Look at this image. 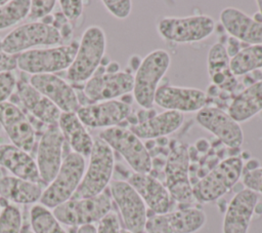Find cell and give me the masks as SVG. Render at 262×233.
Here are the masks:
<instances>
[{
    "instance_id": "24",
    "label": "cell",
    "mask_w": 262,
    "mask_h": 233,
    "mask_svg": "<svg viewBox=\"0 0 262 233\" xmlns=\"http://www.w3.org/2000/svg\"><path fill=\"white\" fill-rule=\"evenodd\" d=\"M16 92L23 106L36 119L48 125L57 124L61 111L29 82L18 81L16 83Z\"/></svg>"
},
{
    "instance_id": "15",
    "label": "cell",
    "mask_w": 262,
    "mask_h": 233,
    "mask_svg": "<svg viewBox=\"0 0 262 233\" xmlns=\"http://www.w3.org/2000/svg\"><path fill=\"white\" fill-rule=\"evenodd\" d=\"M196 122L229 148H239L244 142L241 124L228 112L218 107H205L195 115Z\"/></svg>"
},
{
    "instance_id": "17",
    "label": "cell",
    "mask_w": 262,
    "mask_h": 233,
    "mask_svg": "<svg viewBox=\"0 0 262 233\" xmlns=\"http://www.w3.org/2000/svg\"><path fill=\"white\" fill-rule=\"evenodd\" d=\"M64 139L57 126L49 125L38 145L36 164L43 184H49L56 176L62 162Z\"/></svg>"
},
{
    "instance_id": "32",
    "label": "cell",
    "mask_w": 262,
    "mask_h": 233,
    "mask_svg": "<svg viewBox=\"0 0 262 233\" xmlns=\"http://www.w3.org/2000/svg\"><path fill=\"white\" fill-rule=\"evenodd\" d=\"M30 227L34 233H68L53 212L42 204L32 206Z\"/></svg>"
},
{
    "instance_id": "38",
    "label": "cell",
    "mask_w": 262,
    "mask_h": 233,
    "mask_svg": "<svg viewBox=\"0 0 262 233\" xmlns=\"http://www.w3.org/2000/svg\"><path fill=\"white\" fill-rule=\"evenodd\" d=\"M58 4L61 9V13L69 22L77 21L83 12V1H74V0H61L58 1Z\"/></svg>"
},
{
    "instance_id": "45",
    "label": "cell",
    "mask_w": 262,
    "mask_h": 233,
    "mask_svg": "<svg viewBox=\"0 0 262 233\" xmlns=\"http://www.w3.org/2000/svg\"><path fill=\"white\" fill-rule=\"evenodd\" d=\"M121 233H131V232H130V231H128V230H126V229H122Z\"/></svg>"
},
{
    "instance_id": "36",
    "label": "cell",
    "mask_w": 262,
    "mask_h": 233,
    "mask_svg": "<svg viewBox=\"0 0 262 233\" xmlns=\"http://www.w3.org/2000/svg\"><path fill=\"white\" fill-rule=\"evenodd\" d=\"M102 4L113 16L119 20L127 18L132 9V1L130 0H103Z\"/></svg>"
},
{
    "instance_id": "5",
    "label": "cell",
    "mask_w": 262,
    "mask_h": 233,
    "mask_svg": "<svg viewBox=\"0 0 262 233\" xmlns=\"http://www.w3.org/2000/svg\"><path fill=\"white\" fill-rule=\"evenodd\" d=\"M112 210L110 189L88 198H71L57 205L52 212L60 224L80 227L98 223Z\"/></svg>"
},
{
    "instance_id": "19",
    "label": "cell",
    "mask_w": 262,
    "mask_h": 233,
    "mask_svg": "<svg viewBox=\"0 0 262 233\" xmlns=\"http://www.w3.org/2000/svg\"><path fill=\"white\" fill-rule=\"evenodd\" d=\"M29 83L49 99L61 113H76L81 107L75 89L55 74L32 75Z\"/></svg>"
},
{
    "instance_id": "35",
    "label": "cell",
    "mask_w": 262,
    "mask_h": 233,
    "mask_svg": "<svg viewBox=\"0 0 262 233\" xmlns=\"http://www.w3.org/2000/svg\"><path fill=\"white\" fill-rule=\"evenodd\" d=\"M56 3L57 2L54 0L31 1L27 18L31 22H39V20H42L51 13Z\"/></svg>"
},
{
    "instance_id": "16",
    "label": "cell",
    "mask_w": 262,
    "mask_h": 233,
    "mask_svg": "<svg viewBox=\"0 0 262 233\" xmlns=\"http://www.w3.org/2000/svg\"><path fill=\"white\" fill-rule=\"evenodd\" d=\"M81 122L90 128L119 126L131 114V105L121 100L91 103L81 106L76 112Z\"/></svg>"
},
{
    "instance_id": "27",
    "label": "cell",
    "mask_w": 262,
    "mask_h": 233,
    "mask_svg": "<svg viewBox=\"0 0 262 233\" xmlns=\"http://www.w3.org/2000/svg\"><path fill=\"white\" fill-rule=\"evenodd\" d=\"M207 67L209 77L216 87L227 91L234 90L237 81L230 70V57L222 43L216 42L210 47Z\"/></svg>"
},
{
    "instance_id": "8",
    "label": "cell",
    "mask_w": 262,
    "mask_h": 233,
    "mask_svg": "<svg viewBox=\"0 0 262 233\" xmlns=\"http://www.w3.org/2000/svg\"><path fill=\"white\" fill-rule=\"evenodd\" d=\"M165 186L173 201L190 205L195 200L189 181V152L180 142H173L165 164Z\"/></svg>"
},
{
    "instance_id": "46",
    "label": "cell",
    "mask_w": 262,
    "mask_h": 233,
    "mask_svg": "<svg viewBox=\"0 0 262 233\" xmlns=\"http://www.w3.org/2000/svg\"><path fill=\"white\" fill-rule=\"evenodd\" d=\"M1 210H2V209H1V203H0V212H1Z\"/></svg>"
},
{
    "instance_id": "6",
    "label": "cell",
    "mask_w": 262,
    "mask_h": 233,
    "mask_svg": "<svg viewBox=\"0 0 262 233\" xmlns=\"http://www.w3.org/2000/svg\"><path fill=\"white\" fill-rule=\"evenodd\" d=\"M85 172V158L75 152L69 153L61 162L55 178L44 189L40 202L54 208L73 197Z\"/></svg>"
},
{
    "instance_id": "3",
    "label": "cell",
    "mask_w": 262,
    "mask_h": 233,
    "mask_svg": "<svg viewBox=\"0 0 262 233\" xmlns=\"http://www.w3.org/2000/svg\"><path fill=\"white\" fill-rule=\"evenodd\" d=\"M170 64L171 56L165 49H155L140 62L134 75L132 92L135 102L141 108L146 110L152 108L159 83Z\"/></svg>"
},
{
    "instance_id": "23",
    "label": "cell",
    "mask_w": 262,
    "mask_h": 233,
    "mask_svg": "<svg viewBox=\"0 0 262 233\" xmlns=\"http://www.w3.org/2000/svg\"><path fill=\"white\" fill-rule=\"evenodd\" d=\"M220 22L230 37L248 43L262 44V23L235 7H225L220 12Z\"/></svg>"
},
{
    "instance_id": "29",
    "label": "cell",
    "mask_w": 262,
    "mask_h": 233,
    "mask_svg": "<svg viewBox=\"0 0 262 233\" xmlns=\"http://www.w3.org/2000/svg\"><path fill=\"white\" fill-rule=\"evenodd\" d=\"M44 189L41 184L14 176L0 178V197L16 204H31L40 200Z\"/></svg>"
},
{
    "instance_id": "37",
    "label": "cell",
    "mask_w": 262,
    "mask_h": 233,
    "mask_svg": "<svg viewBox=\"0 0 262 233\" xmlns=\"http://www.w3.org/2000/svg\"><path fill=\"white\" fill-rule=\"evenodd\" d=\"M243 184L246 189L255 193L262 194V167L257 166L247 170L243 174Z\"/></svg>"
},
{
    "instance_id": "2",
    "label": "cell",
    "mask_w": 262,
    "mask_h": 233,
    "mask_svg": "<svg viewBox=\"0 0 262 233\" xmlns=\"http://www.w3.org/2000/svg\"><path fill=\"white\" fill-rule=\"evenodd\" d=\"M114 166V151L101 139H95L88 166L72 198H88L102 193L111 183Z\"/></svg>"
},
{
    "instance_id": "11",
    "label": "cell",
    "mask_w": 262,
    "mask_h": 233,
    "mask_svg": "<svg viewBox=\"0 0 262 233\" xmlns=\"http://www.w3.org/2000/svg\"><path fill=\"white\" fill-rule=\"evenodd\" d=\"M159 35L174 43H193L205 40L215 31V21L205 14L184 17L166 16L157 25Z\"/></svg>"
},
{
    "instance_id": "34",
    "label": "cell",
    "mask_w": 262,
    "mask_h": 233,
    "mask_svg": "<svg viewBox=\"0 0 262 233\" xmlns=\"http://www.w3.org/2000/svg\"><path fill=\"white\" fill-rule=\"evenodd\" d=\"M21 227L23 218L19 208L7 204L0 212V233H20Z\"/></svg>"
},
{
    "instance_id": "4",
    "label": "cell",
    "mask_w": 262,
    "mask_h": 233,
    "mask_svg": "<svg viewBox=\"0 0 262 233\" xmlns=\"http://www.w3.org/2000/svg\"><path fill=\"white\" fill-rule=\"evenodd\" d=\"M243 170L242 158L232 156L222 160L192 186L194 200L209 203L221 198L238 182Z\"/></svg>"
},
{
    "instance_id": "42",
    "label": "cell",
    "mask_w": 262,
    "mask_h": 233,
    "mask_svg": "<svg viewBox=\"0 0 262 233\" xmlns=\"http://www.w3.org/2000/svg\"><path fill=\"white\" fill-rule=\"evenodd\" d=\"M76 233H96V227L93 224L78 227Z\"/></svg>"
},
{
    "instance_id": "26",
    "label": "cell",
    "mask_w": 262,
    "mask_h": 233,
    "mask_svg": "<svg viewBox=\"0 0 262 233\" xmlns=\"http://www.w3.org/2000/svg\"><path fill=\"white\" fill-rule=\"evenodd\" d=\"M0 166L6 168L12 176L33 183H43L36 160L26 151L14 145H0Z\"/></svg>"
},
{
    "instance_id": "28",
    "label": "cell",
    "mask_w": 262,
    "mask_h": 233,
    "mask_svg": "<svg viewBox=\"0 0 262 233\" xmlns=\"http://www.w3.org/2000/svg\"><path fill=\"white\" fill-rule=\"evenodd\" d=\"M57 126L73 152L89 157L94 140L89 134L86 126L81 122L76 113H61Z\"/></svg>"
},
{
    "instance_id": "44",
    "label": "cell",
    "mask_w": 262,
    "mask_h": 233,
    "mask_svg": "<svg viewBox=\"0 0 262 233\" xmlns=\"http://www.w3.org/2000/svg\"><path fill=\"white\" fill-rule=\"evenodd\" d=\"M256 3H257V6H258V8H259V13H260L261 16H262V0H259V1H257Z\"/></svg>"
},
{
    "instance_id": "31",
    "label": "cell",
    "mask_w": 262,
    "mask_h": 233,
    "mask_svg": "<svg viewBox=\"0 0 262 233\" xmlns=\"http://www.w3.org/2000/svg\"><path fill=\"white\" fill-rule=\"evenodd\" d=\"M262 68V44L243 47L230 59V70L236 76H243Z\"/></svg>"
},
{
    "instance_id": "7",
    "label": "cell",
    "mask_w": 262,
    "mask_h": 233,
    "mask_svg": "<svg viewBox=\"0 0 262 233\" xmlns=\"http://www.w3.org/2000/svg\"><path fill=\"white\" fill-rule=\"evenodd\" d=\"M78 48L77 42L46 48H34L16 55L17 68L31 75L55 74L68 70Z\"/></svg>"
},
{
    "instance_id": "1",
    "label": "cell",
    "mask_w": 262,
    "mask_h": 233,
    "mask_svg": "<svg viewBox=\"0 0 262 233\" xmlns=\"http://www.w3.org/2000/svg\"><path fill=\"white\" fill-rule=\"evenodd\" d=\"M106 48V37L102 28L88 27L78 43L71 66L67 70V79L74 83L86 82L99 68Z\"/></svg>"
},
{
    "instance_id": "25",
    "label": "cell",
    "mask_w": 262,
    "mask_h": 233,
    "mask_svg": "<svg viewBox=\"0 0 262 233\" xmlns=\"http://www.w3.org/2000/svg\"><path fill=\"white\" fill-rule=\"evenodd\" d=\"M184 121V115L176 111H164L134 123L130 130L140 140H152L168 135L177 130Z\"/></svg>"
},
{
    "instance_id": "20",
    "label": "cell",
    "mask_w": 262,
    "mask_h": 233,
    "mask_svg": "<svg viewBox=\"0 0 262 233\" xmlns=\"http://www.w3.org/2000/svg\"><path fill=\"white\" fill-rule=\"evenodd\" d=\"M0 125L8 135L12 145L31 152L35 145V130L24 112L14 104H0Z\"/></svg>"
},
{
    "instance_id": "33",
    "label": "cell",
    "mask_w": 262,
    "mask_h": 233,
    "mask_svg": "<svg viewBox=\"0 0 262 233\" xmlns=\"http://www.w3.org/2000/svg\"><path fill=\"white\" fill-rule=\"evenodd\" d=\"M31 1H0V30L7 29L27 18Z\"/></svg>"
},
{
    "instance_id": "39",
    "label": "cell",
    "mask_w": 262,
    "mask_h": 233,
    "mask_svg": "<svg viewBox=\"0 0 262 233\" xmlns=\"http://www.w3.org/2000/svg\"><path fill=\"white\" fill-rule=\"evenodd\" d=\"M121 231L122 228L118 215L112 210L98 222L96 227V233H121Z\"/></svg>"
},
{
    "instance_id": "30",
    "label": "cell",
    "mask_w": 262,
    "mask_h": 233,
    "mask_svg": "<svg viewBox=\"0 0 262 233\" xmlns=\"http://www.w3.org/2000/svg\"><path fill=\"white\" fill-rule=\"evenodd\" d=\"M262 111V79L234 96L228 107V114L238 123L246 122Z\"/></svg>"
},
{
    "instance_id": "41",
    "label": "cell",
    "mask_w": 262,
    "mask_h": 233,
    "mask_svg": "<svg viewBox=\"0 0 262 233\" xmlns=\"http://www.w3.org/2000/svg\"><path fill=\"white\" fill-rule=\"evenodd\" d=\"M16 68V55L8 54L0 50V73L12 72Z\"/></svg>"
},
{
    "instance_id": "9",
    "label": "cell",
    "mask_w": 262,
    "mask_h": 233,
    "mask_svg": "<svg viewBox=\"0 0 262 233\" xmlns=\"http://www.w3.org/2000/svg\"><path fill=\"white\" fill-rule=\"evenodd\" d=\"M62 41L59 31L44 22H29L10 31L2 39L0 50L17 55L36 46L56 45Z\"/></svg>"
},
{
    "instance_id": "18",
    "label": "cell",
    "mask_w": 262,
    "mask_h": 233,
    "mask_svg": "<svg viewBox=\"0 0 262 233\" xmlns=\"http://www.w3.org/2000/svg\"><path fill=\"white\" fill-rule=\"evenodd\" d=\"M208 95L201 89L183 86L163 85L155 94L154 104L166 111L179 113L199 112L206 107Z\"/></svg>"
},
{
    "instance_id": "21",
    "label": "cell",
    "mask_w": 262,
    "mask_h": 233,
    "mask_svg": "<svg viewBox=\"0 0 262 233\" xmlns=\"http://www.w3.org/2000/svg\"><path fill=\"white\" fill-rule=\"evenodd\" d=\"M259 195L249 189L238 191L230 200L222 222V233H248Z\"/></svg>"
},
{
    "instance_id": "12",
    "label": "cell",
    "mask_w": 262,
    "mask_h": 233,
    "mask_svg": "<svg viewBox=\"0 0 262 233\" xmlns=\"http://www.w3.org/2000/svg\"><path fill=\"white\" fill-rule=\"evenodd\" d=\"M108 189L112 199L119 208L125 229L131 233H145L146 205L135 189L127 181L121 180L111 181Z\"/></svg>"
},
{
    "instance_id": "40",
    "label": "cell",
    "mask_w": 262,
    "mask_h": 233,
    "mask_svg": "<svg viewBox=\"0 0 262 233\" xmlns=\"http://www.w3.org/2000/svg\"><path fill=\"white\" fill-rule=\"evenodd\" d=\"M16 78L12 72L0 73V104L6 102L16 87Z\"/></svg>"
},
{
    "instance_id": "10",
    "label": "cell",
    "mask_w": 262,
    "mask_h": 233,
    "mask_svg": "<svg viewBox=\"0 0 262 233\" xmlns=\"http://www.w3.org/2000/svg\"><path fill=\"white\" fill-rule=\"evenodd\" d=\"M99 139L105 142L112 150L118 152L133 169V172L149 173L151 171V158L142 141L130 128L114 126L102 129Z\"/></svg>"
},
{
    "instance_id": "43",
    "label": "cell",
    "mask_w": 262,
    "mask_h": 233,
    "mask_svg": "<svg viewBox=\"0 0 262 233\" xmlns=\"http://www.w3.org/2000/svg\"><path fill=\"white\" fill-rule=\"evenodd\" d=\"M20 233H34L32 230H31V227L30 226H23L21 227V231Z\"/></svg>"
},
{
    "instance_id": "14",
    "label": "cell",
    "mask_w": 262,
    "mask_h": 233,
    "mask_svg": "<svg viewBox=\"0 0 262 233\" xmlns=\"http://www.w3.org/2000/svg\"><path fill=\"white\" fill-rule=\"evenodd\" d=\"M134 76L130 72H95L85 82L83 92L91 102H104L117 100L133 91Z\"/></svg>"
},
{
    "instance_id": "22",
    "label": "cell",
    "mask_w": 262,
    "mask_h": 233,
    "mask_svg": "<svg viewBox=\"0 0 262 233\" xmlns=\"http://www.w3.org/2000/svg\"><path fill=\"white\" fill-rule=\"evenodd\" d=\"M139 194L152 213L161 215L171 210L173 199L166 186L149 173L132 172L127 181Z\"/></svg>"
},
{
    "instance_id": "13",
    "label": "cell",
    "mask_w": 262,
    "mask_h": 233,
    "mask_svg": "<svg viewBox=\"0 0 262 233\" xmlns=\"http://www.w3.org/2000/svg\"><path fill=\"white\" fill-rule=\"evenodd\" d=\"M207 222L205 211L198 207H184L166 213L147 216L145 233H195Z\"/></svg>"
}]
</instances>
